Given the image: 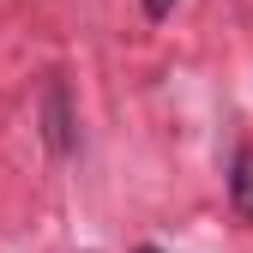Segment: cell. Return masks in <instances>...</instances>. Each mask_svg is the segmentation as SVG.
<instances>
[{"label": "cell", "instance_id": "7a4b0ae2", "mask_svg": "<svg viewBox=\"0 0 253 253\" xmlns=\"http://www.w3.org/2000/svg\"><path fill=\"white\" fill-rule=\"evenodd\" d=\"M229 205L241 223H253V145L235 151V163H229Z\"/></svg>", "mask_w": 253, "mask_h": 253}, {"label": "cell", "instance_id": "277c9868", "mask_svg": "<svg viewBox=\"0 0 253 253\" xmlns=\"http://www.w3.org/2000/svg\"><path fill=\"white\" fill-rule=\"evenodd\" d=\"M145 253H157V247H145Z\"/></svg>", "mask_w": 253, "mask_h": 253}, {"label": "cell", "instance_id": "6da1fadb", "mask_svg": "<svg viewBox=\"0 0 253 253\" xmlns=\"http://www.w3.org/2000/svg\"><path fill=\"white\" fill-rule=\"evenodd\" d=\"M42 133H48V151L54 157L73 151V109H67V84H60V79L42 90Z\"/></svg>", "mask_w": 253, "mask_h": 253}, {"label": "cell", "instance_id": "3957f363", "mask_svg": "<svg viewBox=\"0 0 253 253\" xmlns=\"http://www.w3.org/2000/svg\"><path fill=\"white\" fill-rule=\"evenodd\" d=\"M139 6H145V18H169V12H175V0H139Z\"/></svg>", "mask_w": 253, "mask_h": 253}]
</instances>
